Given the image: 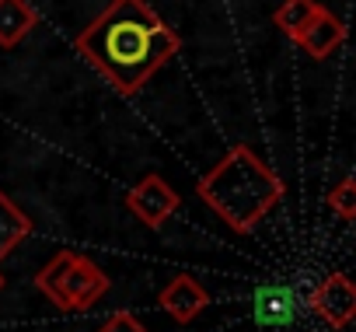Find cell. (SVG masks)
I'll list each match as a JSON object with an SVG mask.
<instances>
[{
    "mask_svg": "<svg viewBox=\"0 0 356 332\" xmlns=\"http://www.w3.org/2000/svg\"><path fill=\"white\" fill-rule=\"evenodd\" d=\"M307 311L332 329H346L356 315V283L346 273H328L307 294Z\"/></svg>",
    "mask_w": 356,
    "mask_h": 332,
    "instance_id": "obj_3",
    "label": "cell"
},
{
    "mask_svg": "<svg viewBox=\"0 0 356 332\" xmlns=\"http://www.w3.org/2000/svg\"><path fill=\"white\" fill-rule=\"evenodd\" d=\"M74 259H77V252H60V255H53V259L39 269V276H35L39 294H46L53 304H56V297H60V283H63V276H67V269H70Z\"/></svg>",
    "mask_w": 356,
    "mask_h": 332,
    "instance_id": "obj_12",
    "label": "cell"
},
{
    "mask_svg": "<svg viewBox=\"0 0 356 332\" xmlns=\"http://www.w3.org/2000/svg\"><path fill=\"white\" fill-rule=\"evenodd\" d=\"M293 42H297L311 60H328V56L346 42V25H342V18H335L328 8H318V15L293 35Z\"/></svg>",
    "mask_w": 356,
    "mask_h": 332,
    "instance_id": "obj_7",
    "label": "cell"
},
{
    "mask_svg": "<svg viewBox=\"0 0 356 332\" xmlns=\"http://www.w3.org/2000/svg\"><path fill=\"white\" fill-rule=\"evenodd\" d=\"M29 235H32V217L0 189V262H4Z\"/></svg>",
    "mask_w": 356,
    "mask_h": 332,
    "instance_id": "obj_10",
    "label": "cell"
},
{
    "mask_svg": "<svg viewBox=\"0 0 356 332\" xmlns=\"http://www.w3.org/2000/svg\"><path fill=\"white\" fill-rule=\"evenodd\" d=\"M252 304H255V318L262 325H273V329L290 325L297 318V311H300V301H297V294L286 283H266V287H259Z\"/></svg>",
    "mask_w": 356,
    "mask_h": 332,
    "instance_id": "obj_8",
    "label": "cell"
},
{
    "mask_svg": "<svg viewBox=\"0 0 356 332\" xmlns=\"http://www.w3.org/2000/svg\"><path fill=\"white\" fill-rule=\"evenodd\" d=\"M4 283H8V280H4V273H0V290H4Z\"/></svg>",
    "mask_w": 356,
    "mask_h": 332,
    "instance_id": "obj_15",
    "label": "cell"
},
{
    "mask_svg": "<svg viewBox=\"0 0 356 332\" xmlns=\"http://www.w3.org/2000/svg\"><path fill=\"white\" fill-rule=\"evenodd\" d=\"M328 210L339 214L342 221H353V217H356V182H353V175H346V179L328 193Z\"/></svg>",
    "mask_w": 356,
    "mask_h": 332,
    "instance_id": "obj_13",
    "label": "cell"
},
{
    "mask_svg": "<svg viewBox=\"0 0 356 332\" xmlns=\"http://www.w3.org/2000/svg\"><path fill=\"white\" fill-rule=\"evenodd\" d=\"M98 332H150V329H147V325H143V322H140L133 311H126V308H122V311H115V315H112V318H108V322H105Z\"/></svg>",
    "mask_w": 356,
    "mask_h": 332,
    "instance_id": "obj_14",
    "label": "cell"
},
{
    "mask_svg": "<svg viewBox=\"0 0 356 332\" xmlns=\"http://www.w3.org/2000/svg\"><path fill=\"white\" fill-rule=\"evenodd\" d=\"M178 203H182V196H178L161 175H143L133 189H129V196H126V207H129V214L143 224V228H150V231H157L161 224H168V217L178 210Z\"/></svg>",
    "mask_w": 356,
    "mask_h": 332,
    "instance_id": "obj_4",
    "label": "cell"
},
{
    "mask_svg": "<svg viewBox=\"0 0 356 332\" xmlns=\"http://www.w3.org/2000/svg\"><path fill=\"white\" fill-rule=\"evenodd\" d=\"M178 46L182 39L147 0H112L77 35V53L126 98L136 95L178 53Z\"/></svg>",
    "mask_w": 356,
    "mask_h": 332,
    "instance_id": "obj_1",
    "label": "cell"
},
{
    "mask_svg": "<svg viewBox=\"0 0 356 332\" xmlns=\"http://www.w3.org/2000/svg\"><path fill=\"white\" fill-rule=\"evenodd\" d=\"M318 0H283V4L276 8V15H273V25L283 32V35H297L314 15H318Z\"/></svg>",
    "mask_w": 356,
    "mask_h": 332,
    "instance_id": "obj_11",
    "label": "cell"
},
{
    "mask_svg": "<svg viewBox=\"0 0 356 332\" xmlns=\"http://www.w3.org/2000/svg\"><path fill=\"white\" fill-rule=\"evenodd\" d=\"M35 25H39V11L29 0H0V46L4 49L25 42Z\"/></svg>",
    "mask_w": 356,
    "mask_h": 332,
    "instance_id": "obj_9",
    "label": "cell"
},
{
    "mask_svg": "<svg viewBox=\"0 0 356 332\" xmlns=\"http://www.w3.org/2000/svg\"><path fill=\"white\" fill-rule=\"evenodd\" d=\"M108 290V276L88 259V255H77L60 283V297H56V308L60 311H88L102 294Z\"/></svg>",
    "mask_w": 356,
    "mask_h": 332,
    "instance_id": "obj_5",
    "label": "cell"
},
{
    "mask_svg": "<svg viewBox=\"0 0 356 332\" xmlns=\"http://www.w3.org/2000/svg\"><path fill=\"white\" fill-rule=\"evenodd\" d=\"M196 196L231 231L245 235L286 196V186L255 154V147L238 143L196 182Z\"/></svg>",
    "mask_w": 356,
    "mask_h": 332,
    "instance_id": "obj_2",
    "label": "cell"
},
{
    "mask_svg": "<svg viewBox=\"0 0 356 332\" xmlns=\"http://www.w3.org/2000/svg\"><path fill=\"white\" fill-rule=\"evenodd\" d=\"M157 304L178 322V325H189L193 318H200L203 315V308L210 304V294H207V287L200 283V280H193V276H175V280H168L164 283V290L157 294Z\"/></svg>",
    "mask_w": 356,
    "mask_h": 332,
    "instance_id": "obj_6",
    "label": "cell"
}]
</instances>
